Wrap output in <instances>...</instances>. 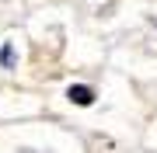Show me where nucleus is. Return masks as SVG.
<instances>
[{"instance_id": "1", "label": "nucleus", "mask_w": 157, "mask_h": 153, "mask_svg": "<svg viewBox=\"0 0 157 153\" xmlns=\"http://www.w3.org/2000/svg\"><path fill=\"white\" fill-rule=\"evenodd\" d=\"M70 101L73 104H91L94 101V91L91 87H70Z\"/></svg>"}, {"instance_id": "2", "label": "nucleus", "mask_w": 157, "mask_h": 153, "mask_svg": "<svg viewBox=\"0 0 157 153\" xmlns=\"http://www.w3.org/2000/svg\"><path fill=\"white\" fill-rule=\"evenodd\" d=\"M0 63H4V66H7V70H11V66H14V56H11V49H0Z\"/></svg>"}]
</instances>
